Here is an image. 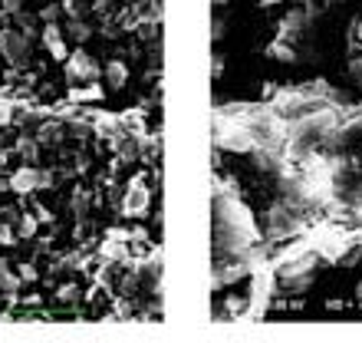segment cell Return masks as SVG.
I'll list each match as a JSON object with an SVG mask.
<instances>
[{
    "mask_svg": "<svg viewBox=\"0 0 362 343\" xmlns=\"http://www.w3.org/2000/svg\"><path fill=\"white\" fill-rule=\"evenodd\" d=\"M66 77L76 79L79 86H95V79H103V69L89 53L76 50L73 57H66Z\"/></svg>",
    "mask_w": 362,
    "mask_h": 343,
    "instance_id": "1",
    "label": "cell"
},
{
    "mask_svg": "<svg viewBox=\"0 0 362 343\" xmlns=\"http://www.w3.org/2000/svg\"><path fill=\"white\" fill-rule=\"evenodd\" d=\"M0 53L10 63H27L30 60V30H4L0 33Z\"/></svg>",
    "mask_w": 362,
    "mask_h": 343,
    "instance_id": "2",
    "label": "cell"
},
{
    "mask_svg": "<svg viewBox=\"0 0 362 343\" xmlns=\"http://www.w3.org/2000/svg\"><path fill=\"white\" fill-rule=\"evenodd\" d=\"M148 201H152V189L145 185V179H132V181H129L125 198H122V211H125V215H129V218H135V215H145Z\"/></svg>",
    "mask_w": 362,
    "mask_h": 343,
    "instance_id": "3",
    "label": "cell"
},
{
    "mask_svg": "<svg viewBox=\"0 0 362 343\" xmlns=\"http://www.w3.org/2000/svg\"><path fill=\"white\" fill-rule=\"evenodd\" d=\"M49 172H40V169H33V165H23V169L10 179V189L13 191H40V189H47L49 185Z\"/></svg>",
    "mask_w": 362,
    "mask_h": 343,
    "instance_id": "4",
    "label": "cell"
},
{
    "mask_svg": "<svg viewBox=\"0 0 362 343\" xmlns=\"http://www.w3.org/2000/svg\"><path fill=\"white\" fill-rule=\"evenodd\" d=\"M103 77H105V86H109V89H119V86L129 79V69H125L122 60H112V63L103 69Z\"/></svg>",
    "mask_w": 362,
    "mask_h": 343,
    "instance_id": "5",
    "label": "cell"
},
{
    "mask_svg": "<svg viewBox=\"0 0 362 343\" xmlns=\"http://www.w3.org/2000/svg\"><path fill=\"white\" fill-rule=\"evenodd\" d=\"M13 113H17V106L7 103V99H0V125H7L10 119H13Z\"/></svg>",
    "mask_w": 362,
    "mask_h": 343,
    "instance_id": "6",
    "label": "cell"
},
{
    "mask_svg": "<svg viewBox=\"0 0 362 343\" xmlns=\"http://www.w3.org/2000/svg\"><path fill=\"white\" fill-rule=\"evenodd\" d=\"M349 77H353V79H356V83H359V86H362V57H356V60H353V63H349Z\"/></svg>",
    "mask_w": 362,
    "mask_h": 343,
    "instance_id": "7",
    "label": "cell"
}]
</instances>
